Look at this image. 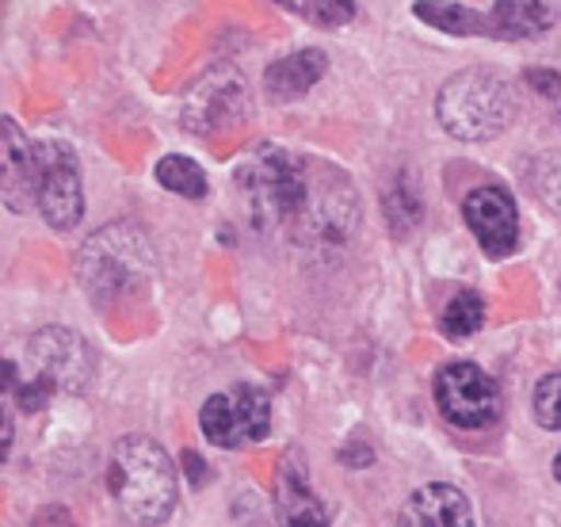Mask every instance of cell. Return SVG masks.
Listing matches in <instances>:
<instances>
[{"label": "cell", "mask_w": 561, "mask_h": 527, "mask_svg": "<svg viewBox=\"0 0 561 527\" xmlns=\"http://www.w3.org/2000/svg\"><path fill=\"white\" fill-rule=\"evenodd\" d=\"M313 161L318 157L290 153V149L272 146V141L244 153V161L233 172V184L252 230L283 233L287 241L295 238L306 199H310Z\"/></svg>", "instance_id": "obj_1"}, {"label": "cell", "mask_w": 561, "mask_h": 527, "mask_svg": "<svg viewBox=\"0 0 561 527\" xmlns=\"http://www.w3.org/2000/svg\"><path fill=\"white\" fill-rule=\"evenodd\" d=\"M153 245L134 222H112L96 230L77 253V283H81L84 298L100 310H115V306L138 298L153 279Z\"/></svg>", "instance_id": "obj_2"}, {"label": "cell", "mask_w": 561, "mask_h": 527, "mask_svg": "<svg viewBox=\"0 0 561 527\" xmlns=\"http://www.w3.org/2000/svg\"><path fill=\"white\" fill-rule=\"evenodd\" d=\"M112 493L126 520L161 527L176 508V467L169 451L149 436H123L112 451Z\"/></svg>", "instance_id": "obj_3"}, {"label": "cell", "mask_w": 561, "mask_h": 527, "mask_svg": "<svg viewBox=\"0 0 561 527\" xmlns=\"http://www.w3.org/2000/svg\"><path fill=\"white\" fill-rule=\"evenodd\" d=\"M436 119L458 141H489L516 119V92L489 69H462L439 89Z\"/></svg>", "instance_id": "obj_4"}, {"label": "cell", "mask_w": 561, "mask_h": 527, "mask_svg": "<svg viewBox=\"0 0 561 527\" xmlns=\"http://www.w3.org/2000/svg\"><path fill=\"white\" fill-rule=\"evenodd\" d=\"M92 348L77 329L46 325L27 341V382L15 390V405L38 413L54 394H81L92 382Z\"/></svg>", "instance_id": "obj_5"}, {"label": "cell", "mask_w": 561, "mask_h": 527, "mask_svg": "<svg viewBox=\"0 0 561 527\" xmlns=\"http://www.w3.org/2000/svg\"><path fill=\"white\" fill-rule=\"evenodd\" d=\"M199 428L215 447L237 451L244 444H260L272 432V398L260 387H229L210 394L199 409Z\"/></svg>", "instance_id": "obj_6"}, {"label": "cell", "mask_w": 561, "mask_h": 527, "mask_svg": "<svg viewBox=\"0 0 561 527\" xmlns=\"http://www.w3.org/2000/svg\"><path fill=\"white\" fill-rule=\"evenodd\" d=\"M38 153V210L46 226L58 233L77 230L84 215V187H81V161L73 146L58 138L35 141Z\"/></svg>", "instance_id": "obj_7"}, {"label": "cell", "mask_w": 561, "mask_h": 527, "mask_svg": "<svg viewBox=\"0 0 561 527\" xmlns=\"http://www.w3.org/2000/svg\"><path fill=\"white\" fill-rule=\"evenodd\" d=\"M184 127L199 138L218 130H233L241 123L252 119V100L249 84L241 81V73L233 69H210L207 77L192 84V92L184 96V112H180Z\"/></svg>", "instance_id": "obj_8"}, {"label": "cell", "mask_w": 561, "mask_h": 527, "mask_svg": "<svg viewBox=\"0 0 561 527\" xmlns=\"http://www.w3.org/2000/svg\"><path fill=\"white\" fill-rule=\"evenodd\" d=\"M436 405L455 428H485L501 413V387L470 359L439 367L436 375Z\"/></svg>", "instance_id": "obj_9"}, {"label": "cell", "mask_w": 561, "mask_h": 527, "mask_svg": "<svg viewBox=\"0 0 561 527\" xmlns=\"http://www.w3.org/2000/svg\"><path fill=\"white\" fill-rule=\"evenodd\" d=\"M462 218L473 230L478 245L485 249V256L504 261L516 253L519 245V210L504 187H473L462 199Z\"/></svg>", "instance_id": "obj_10"}, {"label": "cell", "mask_w": 561, "mask_h": 527, "mask_svg": "<svg viewBox=\"0 0 561 527\" xmlns=\"http://www.w3.org/2000/svg\"><path fill=\"white\" fill-rule=\"evenodd\" d=\"M0 199L15 215L38 207V153L15 119L0 123Z\"/></svg>", "instance_id": "obj_11"}, {"label": "cell", "mask_w": 561, "mask_h": 527, "mask_svg": "<svg viewBox=\"0 0 561 527\" xmlns=\"http://www.w3.org/2000/svg\"><path fill=\"white\" fill-rule=\"evenodd\" d=\"M275 513L283 527H329L325 501L313 493L302 451H287L275 470Z\"/></svg>", "instance_id": "obj_12"}, {"label": "cell", "mask_w": 561, "mask_h": 527, "mask_svg": "<svg viewBox=\"0 0 561 527\" xmlns=\"http://www.w3.org/2000/svg\"><path fill=\"white\" fill-rule=\"evenodd\" d=\"M401 527H473V508L462 490L447 482L421 485L401 508Z\"/></svg>", "instance_id": "obj_13"}, {"label": "cell", "mask_w": 561, "mask_h": 527, "mask_svg": "<svg viewBox=\"0 0 561 527\" xmlns=\"http://www.w3.org/2000/svg\"><path fill=\"white\" fill-rule=\"evenodd\" d=\"M325 69H329L325 50H313V46L310 50H295V54H287V58L267 66L264 89L275 104H295V100H302L306 92L325 77Z\"/></svg>", "instance_id": "obj_14"}, {"label": "cell", "mask_w": 561, "mask_h": 527, "mask_svg": "<svg viewBox=\"0 0 561 527\" xmlns=\"http://www.w3.org/2000/svg\"><path fill=\"white\" fill-rule=\"evenodd\" d=\"M493 35L489 38H504V43H524V38H542L554 27V12L542 0H496L493 12Z\"/></svg>", "instance_id": "obj_15"}, {"label": "cell", "mask_w": 561, "mask_h": 527, "mask_svg": "<svg viewBox=\"0 0 561 527\" xmlns=\"http://www.w3.org/2000/svg\"><path fill=\"white\" fill-rule=\"evenodd\" d=\"M413 15L428 27L444 31V35H458V38H470V35H493V23H489L485 12L470 4H458V0H416Z\"/></svg>", "instance_id": "obj_16"}, {"label": "cell", "mask_w": 561, "mask_h": 527, "mask_svg": "<svg viewBox=\"0 0 561 527\" xmlns=\"http://www.w3.org/2000/svg\"><path fill=\"white\" fill-rule=\"evenodd\" d=\"M382 215L390 222L393 238H409V233L421 226L424 218V199H421V187H416L413 172H398V176L386 184L382 192Z\"/></svg>", "instance_id": "obj_17"}, {"label": "cell", "mask_w": 561, "mask_h": 527, "mask_svg": "<svg viewBox=\"0 0 561 527\" xmlns=\"http://www.w3.org/2000/svg\"><path fill=\"white\" fill-rule=\"evenodd\" d=\"M157 184H161L164 192L180 195V199H203V195H207V172H203L192 157L169 153L157 164Z\"/></svg>", "instance_id": "obj_18"}, {"label": "cell", "mask_w": 561, "mask_h": 527, "mask_svg": "<svg viewBox=\"0 0 561 527\" xmlns=\"http://www.w3.org/2000/svg\"><path fill=\"white\" fill-rule=\"evenodd\" d=\"M439 325H444V333L450 341H462V336L478 333V329L485 325V302H481L478 290H458V295L447 302Z\"/></svg>", "instance_id": "obj_19"}, {"label": "cell", "mask_w": 561, "mask_h": 527, "mask_svg": "<svg viewBox=\"0 0 561 527\" xmlns=\"http://www.w3.org/2000/svg\"><path fill=\"white\" fill-rule=\"evenodd\" d=\"M275 4L325 31H336L355 20V0H275Z\"/></svg>", "instance_id": "obj_20"}, {"label": "cell", "mask_w": 561, "mask_h": 527, "mask_svg": "<svg viewBox=\"0 0 561 527\" xmlns=\"http://www.w3.org/2000/svg\"><path fill=\"white\" fill-rule=\"evenodd\" d=\"M531 184H535V192H539V199L550 207V215L561 222V149H550V153L535 157Z\"/></svg>", "instance_id": "obj_21"}, {"label": "cell", "mask_w": 561, "mask_h": 527, "mask_svg": "<svg viewBox=\"0 0 561 527\" xmlns=\"http://www.w3.org/2000/svg\"><path fill=\"white\" fill-rule=\"evenodd\" d=\"M535 421L550 432H561V375H547L535 387Z\"/></svg>", "instance_id": "obj_22"}, {"label": "cell", "mask_w": 561, "mask_h": 527, "mask_svg": "<svg viewBox=\"0 0 561 527\" xmlns=\"http://www.w3.org/2000/svg\"><path fill=\"white\" fill-rule=\"evenodd\" d=\"M524 81L531 84L539 96H547V100H558L561 96V77L554 73V69H542V66H531L524 73Z\"/></svg>", "instance_id": "obj_23"}, {"label": "cell", "mask_w": 561, "mask_h": 527, "mask_svg": "<svg viewBox=\"0 0 561 527\" xmlns=\"http://www.w3.org/2000/svg\"><path fill=\"white\" fill-rule=\"evenodd\" d=\"M340 462H344V467H352V470H363V467H370V462H375V451H370L363 439H352V444L340 447Z\"/></svg>", "instance_id": "obj_24"}, {"label": "cell", "mask_w": 561, "mask_h": 527, "mask_svg": "<svg viewBox=\"0 0 561 527\" xmlns=\"http://www.w3.org/2000/svg\"><path fill=\"white\" fill-rule=\"evenodd\" d=\"M35 527H77V520H73V513H69V508L46 505V508H38V513H35Z\"/></svg>", "instance_id": "obj_25"}, {"label": "cell", "mask_w": 561, "mask_h": 527, "mask_svg": "<svg viewBox=\"0 0 561 527\" xmlns=\"http://www.w3.org/2000/svg\"><path fill=\"white\" fill-rule=\"evenodd\" d=\"M184 474H187V482L192 485H207V478H210V470H207V462H203V455L199 451H184Z\"/></svg>", "instance_id": "obj_26"}, {"label": "cell", "mask_w": 561, "mask_h": 527, "mask_svg": "<svg viewBox=\"0 0 561 527\" xmlns=\"http://www.w3.org/2000/svg\"><path fill=\"white\" fill-rule=\"evenodd\" d=\"M12 451V409L4 405V455Z\"/></svg>", "instance_id": "obj_27"}, {"label": "cell", "mask_w": 561, "mask_h": 527, "mask_svg": "<svg viewBox=\"0 0 561 527\" xmlns=\"http://www.w3.org/2000/svg\"><path fill=\"white\" fill-rule=\"evenodd\" d=\"M554 478L561 482V451H558V459H554Z\"/></svg>", "instance_id": "obj_28"}]
</instances>
